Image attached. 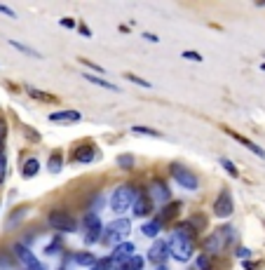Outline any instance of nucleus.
Returning <instances> with one entry per match:
<instances>
[{"instance_id": "nucleus-41", "label": "nucleus", "mask_w": 265, "mask_h": 270, "mask_svg": "<svg viewBox=\"0 0 265 270\" xmlns=\"http://www.w3.org/2000/svg\"><path fill=\"white\" fill-rule=\"evenodd\" d=\"M155 270H169V268H167V266H157Z\"/></svg>"}, {"instance_id": "nucleus-42", "label": "nucleus", "mask_w": 265, "mask_h": 270, "mask_svg": "<svg viewBox=\"0 0 265 270\" xmlns=\"http://www.w3.org/2000/svg\"><path fill=\"white\" fill-rule=\"evenodd\" d=\"M261 70H265V64H261Z\"/></svg>"}, {"instance_id": "nucleus-7", "label": "nucleus", "mask_w": 265, "mask_h": 270, "mask_svg": "<svg viewBox=\"0 0 265 270\" xmlns=\"http://www.w3.org/2000/svg\"><path fill=\"white\" fill-rule=\"evenodd\" d=\"M101 232H103V226H101V218L99 214H89L85 216V221H82V238H85L87 244H94L96 240H101Z\"/></svg>"}, {"instance_id": "nucleus-20", "label": "nucleus", "mask_w": 265, "mask_h": 270, "mask_svg": "<svg viewBox=\"0 0 265 270\" xmlns=\"http://www.w3.org/2000/svg\"><path fill=\"white\" fill-rule=\"evenodd\" d=\"M117 270H143V258L134 254L132 258H127L125 263H120V266H117Z\"/></svg>"}, {"instance_id": "nucleus-23", "label": "nucleus", "mask_w": 265, "mask_h": 270, "mask_svg": "<svg viewBox=\"0 0 265 270\" xmlns=\"http://www.w3.org/2000/svg\"><path fill=\"white\" fill-rule=\"evenodd\" d=\"M63 164V158L61 153H52L49 155V162H47V167H49V172H59Z\"/></svg>"}, {"instance_id": "nucleus-38", "label": "nucleus", "mask_w": 265, "mask_h": 270, "mask_svg": "<svg viewBox=\"0 0 265 270\" xmlns=\"http://www.w3.org/2000/svg\"><path fill=\"white\" fill-rule=\"evenodd\" d=\"M143 38L148 40V42H160V38H157V36H153V33H143Z\"/></svg>"}, {"instance_id": "nucleus-13", "label": "nucleus", "mask_w": 265, "mask_h": 270, "mask_svg": "<svg viewBox=\"0 0 265 270\" xmlns=\"http://www.w3.org/2000/svg\"><path fill=\"white\" fill-rule=\"evenodd\" d=\"M82 120V113L80 110H56V113H49V122H61V124H73Z\"/></svg>"}, {"instance_id": "nucleus-37", "label": "nucleus", "mask_w": 265, "mask_h": 270, "mask_svg": "<svg viewBox=\"0 0 265 270\" xmlns=\"http://www.w3.org/2000/svg\"><path fill=\"white\" fill-rule=\"evenodd\" d=\"M61 26H66V28H75V22H73V19H61Z\"/></svg>"}, {"instance_id": "nucleus-21", "label": "nucleus", "mask_w": 265, "mask_h": 270, "mask_svg": "<svg viewBox=\"0 0 265 270\" xmlns=\"http://www.w3.org/2000/svg\"><path fill=\"white\" fill-rule=\"evenodd\" d=\"M73 261L78 263V266H96V256L89 254V252H78V254L73 256Z\"/></svg>"}, {"instance_id": "nucleus-33", "label": "nucleus", "mask_w": 265, "mask_h": 270, "mask_svg": "<svg viewBox=\"0 0 265 270\" xmlns=\"http://www.w3.org/2000/svg\"><path fill=\"white\" fill-rule=\"evenodd\" d=\"M33 99H42V101H52V96H45V92H38V90H28Z\"/></svg>"}, {"instance_id": "nucleus-29", "label": "nucleus", "mask_w": 265, "mask_h": 270, "mask_svg": "<svg viewBox=\"0 0 265 270\" xmlns=\"http://www.w3.org/2000/svg\"><path fill=\"white\" fill-rule=\"evenodd\" d=\"M197 270H211V261H209V256L207 254L197 256Z\"/></svg>"}, {"instance_id": "nucleus-30", "label": "nucleus", "mask_w": 265, "mask_h": 270, "mask_svg": "<svg viewBox=\"0 0 265 270\" xmlns=\"http://www.w3.org/2000/svg\"><path fill=\"white\" fill-rule=\"evenodd\" d=\"M181 56H183V59H188V62H202L204 56L200 52H193V50H186V52L181 54Z\"/></svg>"}, {"instance_id": "nucleus-32", "label": "nucleus", "mask_w": 265, "mask_h": 270, "mask_svg": "<svg viewBox=\"0 0 265 270\" xmlns=\"http://www.w3.org/2000/svg\"><path fill=\"white\" fill-rule=\"evenodd\" d=\"M56 249L61 252V240H59V238H54V240H52V247H47V254H54Z\"/></svg>"}, {"instance_id": "nucleus-5", "label": "nucleus", "mask_w": 265, "mask_h": 270, "mask_svg": "<svg viewBox=\"0 0 265 270\" xmlns=\"http://www.w3.org/2000/svg\"><path fill=\"white\" fill-rule=\"evenodd\" d=\"M169 174H172L174 181H176L181 188H186V190H197V188H200V178L188 170V167L179 164V162L169 164Z\"/></svg>"}, {"instance_id": "nucleus-40", "label": "nucleus", "mask_w": 265, "mask_h": 270, "mask_svg": "<svg viewBox=\"0 0 265 270\" xmlns=\"http://www.w3.org/2000/svg\"><path fill=\"white\" fill-rule=\"evenodd\" d=\"M237 254H240V256H249V249H244V247H240V249H237Z\"/></svg>"}, {"instance_id": "nucleus-39", "label": "nucleus", "mask_w": 265, "mask_h": 270, "mask_svg": "<svg viewBox=\"0 0 265 270\" xmlns=\"http://www.w3.org/2000/svg\"><path fill=\"white\" fill-rule=\"evenodd\" d=\"M80 33H82V36H87V38L92 36V33H89V28H87V26H80Z\"/></svg>"}, {"instance_id": "nucleus-9", "label": "nucleus", "mask_w": 265, "mask_h": 270, "mask_svg": "<svg viewBox=\"0 0 265 270\" xmlns=\"http://www.w3.org/2000/svg\"><path fill=\"white\" fill-rule=\"evenodd\" d=\"M14 254H16V258L26 266V270H45V266L35 258V254H33L26 244H21V242H16L14 244Z\"/></svg>"}, {"instance_id": "nucleus-28", "label": "nucleus", "mask_w": 265, "mask_h": 270, "mask_svg": "<svg viewBox=\"0 0 265 270\" xmlns=\"http://www.w3.org/2000/svg\"><path fill=\"white\" fill-rule=\"evenodd\" d=\"M127 80H129V82H134V85L150 90V82H148V80H143V78H139V76H134V73H129V76H127Z\"/></svg>"}, {"instance_id": "nucleus-27", "label": "nucleus", "mask_w": 265, "mask_h": 270, "mask_svg": "<svg viewBox=\"0 0 265 270\" xmlns=\"http://www.w3.org/2000/svg\"><path fill=\"white\" fill-rule=\"evenodd\" d=\"M117 164H120L122 170H134V158L132 155H120V158H117Z\"/></svg>"}, {"instance_id": "nucleus-43", "label": "nucleus", "mask_w": 265, "mask_h": 270, "mask_svg": "<svg viewBox=\"0 0 265 270\" xmlns=\"http://www.w3.org/2000/svg\"><path fill=\"white\" fill-rule=\"evenodd\" d=\"M94 270H96V268H94Z\"/></svg>"}, {"instance_id": "nucleus-11", "label": "nucleus", "mask_w": 265, "mask_h": 270, "mask_svg": "<svg viewBox=\"0 0 265 270\" xmlns=\"http://www.w3.org/2000/svg\"><path fill=\"white\" fill-rule=\"evenodd\" d=\"M214 214L219 216V218H228V216L233 214V198L228 190H221L216 202H214Z\"/></svg>"}, {"instance_id": "nucleus-15", "label": "nucleus", "mask_w": 265, "mask_h": 270, "mask_svg": "<svg viewBox=\"0 0 265 270\" xmlns=\"http://www.w3.org/2000/svg\"><path fill=\"white\" fill-rule=\"evenodd\" d=\"M228 134H230V136H233V139L237 141V144H242L244 148H249L251 153H256L258 158H263V160H265V150H263L261 146H258V144H254L251 139H247V136H242V134H237V132H233V130H228Z\"/></svg>"}, {"instance_id": "nucleus-24", "label": "nucleus", "mask_w": 265, "mask_h": 270, "mask_svg": "<svg viewBox=\"0 0 265 270\" xmlns=\"http://www.w3.org/2000/svg\"><path fill=\"white\" fill-rule=\"evenodd\" d=\"M176 214H179V204H176V202H172V204H167V209H164V212L157 216V218H160V221H164V218H174Z\"/></svg>"}, {"instance_id": "nucleus-18", "label": "nucleus", "mask_w": 265, "mask_h": 270, "mask_svg": "<svg viewBox=\"0 0 265 270\" xmlns=\"http://www.w3.org/2000/svg\"><path fill=\"white\" fill-rule=\"evenodd\" d=\"M82 78H85L87 82H92V85H96V87H103V90H117L113 82H108V80H103V78H99V76H92V73H82Z\"/></svg>"}, {"instance_id": "nucleus-4", "label": "nucleus", "mask_w": 265, "mask_h": 270, "mask_svg": "<svg viewBox=\"0 0 265 270\" xmlns=\"http://www.w3.org/2000/svg\"><path fill=\"white\" fill-rule=\"evenodd\" d=\"M47 226L54 228V230H59V232H75L78 230V221H75L68 212H63V209H52L49 216H47Z\"/></svg>"}, {"instance_id": "nucleus-35", "label": "nucleus", "mask_w": 265, "mask_h": 270, "mask_svg": "<svg viewBox=\"0 0 265 270\" xmlns=\"http://www.w3.org/2000/svg\"><path fill=\"white\" fill-rule=\"evenodd\" d=\"M5 155H0V184H2V178H5Z\"/></svg>"}, {"instance_id": "nucleus-14", "label": "nucleus", "mask_w": 265, "mask_h": 270, "mask_svg": "<svg viewBox=\"0 0 265 270\" xmlns=\"http://www.w3.org/2000/svg\"><path fill=\"white\" fill-rule=\"evenodd\" d=\"M96 150H99L96 146H80V148H75V153H73V162H82V164L94 162V160H96Z\"/></svg>"}, {"instance_id": "nucleus-19", "label": "nucleus", "mask_w": 265, "mask_h": 270, "mask_svg": "<svg viewBox=\"0 0 265 270\" xmlns=\"http://www.w3.org/2000/svg\"><path fill=\"white\" fill-rule=\"evenodd\" d=\"M38 170H40V162L35 160V158H28V160L23 162L21 174H23L26 178H31V176H35V174H38Z\"/></svg>"}, {"instance_id": "nucleus-6", "label": "nucleus", "mask_w": 265, "mask_h": 270, "mask_svg": "<svg viewBox=\"0 0 265 270\" xmlns=\"http://www.w3.org/2000/svg\"><path fill=\"white\" fill-rule=\"evenodd\" d=\"M132 202H134V188L132 186H120L113 190L110 195V209L115 214H125L127 209H132Z\"/></svg>"}, {"instance_id": "nucleus-3", "label": "nucleus", "mask_w": 265, "mask_h": 270, "mask_svg": "<svg viewBox=\"0 0 265 270\" xmlns=\"http://www.w3.org/2000/svg\"><path fill=\"white\" fill-rule=\"evenodd\" d=\"M235 240V230L233 226H221L219 230H214L207 238V242H204V247H207V256L209 254H221L223 249H226L228 242H233Z\"/></svg>"}, {"instance_id": "nucleus-25", "label": "nucleus", "mask_w": 265, "mask_h": 270, "mask_svg": "<svg viewBox=\"0 0 265 270\" xmlns=\"http://www.w3.org/2000/svg\"><path fill=\"white\" fill-rule=\"evenodd\" d=\"M221 167H223L230 176H240V172H237V167H235V162H230L228 158H221Z\"/></svg>"}, {"instance_id": "nucleus-26", "label": "nucleus", "mask_w": 265, "mask_h": 270, "mask_svg": "<svg viewBox=\"0 0 265 270\" xmlns=\"http://www.w3.org/2000/svg\"><path fill=\"white\" fill-rule=\"evenodd\" d=\"M132 132H134V134H143V136H160V132L150 130V127H139V124H134Z\"/></svg>"}, {"instance_id": "nucleus-1", "label": "nucleus", "mask_w": 265, "mask_h": 270, "mask_svg": "<svg viewBox=\"0 0 265 270\" xmlns=\"http://www.w3.org/2000/svg\"><path fill=\"white\" fill-rule=\"evenodd\" d=\"M167 247L176 261H190V256L195 254V228H190V224H181L172 232Z\"/></svg>"}, {"instance_id": "nucleus-2", "label": "nucleus", "mask_w": 265, "mask_h": 270, "mask_svg": "<svg viewBox=\"0 0 265 270\" xmlns=\"http://www.w3.org/2000/svg\"><path fill=\"white\" fill-rule=\"evenodd\" d=\"M129 230H132V226H129L127 218H117V221H113V224L103 226V232H101L103 244H106V247H117L120 242H125Z\"/></svg>"}, {"instance_id": "nucleus-8", "label": "nucleus", "mask_w": 265, "mask_h": 270, "mask_svg": "<svg viewBox=\"0 0 265 270\" xmlns=\"http://www.w3.org/2000/svg\"><path fill=\"white\" fill-rule=\"evenodd\" d=\"M132 212H134V216H148L153 212V200H150V195L146 190H141V188L134 190Z\"/></svg>"}, {"instance_id": "nucleus-22", "label": "nucleus", "mask_w": 265, "mask_h": 270, "mask_svg": "<svg viewBox=\"0 0 265 270\" xmlns=\"http://www.w3.org/2000/svg\"><path fill=\"white\" fill-rule=\"evenodd\" d=\"M9 45L14 47V50H19V52H23V54H28V56H33V59H40V56H42V54H40V52H35L33 47L23 45V42H19V40H9Z\"/></svg>"}, {"instance_id": "nucleus-16", "label": "nucleus", "mask_w": 265, "mask_h": 270, "mask_svg": "<svg viewBox=\"0 0 265 270\" xmlns=\"http://www.w3.org/2000/svg\"><path fill=\"white\" fill-rule=\"evenodd\" d=\"M150 188H153V190H150V200H153V198H157V200H169V188H167V186L162 184V181H155V184L150 186Z\"/></svg>"}, {"instance_id": "nucleus-12", "label": "nucleus", "mask_w": 265, "mask_h": 270, "mask_svg": "<svg viewBox=\"0 0 265 270\" xmlns=\"http://www.w3.org/2000/svg\"><path fill=\"white\" fill-rule=\"evenodd\" d=\"M134 254H136V244H132V242H120V244L113 249L110 261L115 263V266H120V263H125L127 258H132Z\"/></svg>"}, {"instance_id": "nucleus-17", "label": "nucleus", "mask_w": 265, "mask_h": 270, "mask_svg": "<svg viewBox=\"0 0 265 270\" xmlns=\"http://www.w3.org/2000/svg\"><path fill=\"white\" fill-rule=\"evenodd\" d=\"M160 230H162V221H160V218L146 221V224L141 226V232H143V235H148V238H155V235H157Z\"/></svg>"}, {"instance_id": "nucleus-31", "label": "nucleus", "mask_w": 265, "mask_h": 270, "mask_svg": "<svg viewBox=\"0 0 265 270\" xmlns=\"http://www.w3.org/2000/svg\"><path fill=\"white\" fill-rule=\"evenodd\" d=\"M80 62L85 64L87 68H92V70H96V73H106V70L101 68V66H99V64H94V62H89V59H80Z\"/></svg>"}, {"instance_id": "nucleus-34", "label": "nucleus", "mask_w": 265, "mask_h": 270, "mask_svg": "<svg viewBox=\"0 0 265 270\" xmlns=\"http://www.w3.org/2000/svg\"><path fill=\"white\" fill-rule=\"evenodd\" d=\"M0 12H2V14H7L9 19H14V16H16V14H14V10H9L7 5H2V2H0Z\"/></svg>"}, {"instance_id": "nucleus-10", "label": "nucleus", "mask_w": 265, "mask_h": 270, "mask_svg": "<svg viewBox=\"0 0 265 270\" xmlns=\"http://www.w3.org/2000/svg\"><path fill=\"white\" fill-rule=\"evenodd\" d=\"M148 258L155 266H164V261L169 258V247H167V242L164 240H155L148 249Z\"/></svg>"}, {"instance_id": "nucleus-36", "label": "nucleus", "mask_w": 265, "mask_h": 270, "mask_svg": "<svg viewBox=\"0 0 265 270\" xmlns=\"http://www.w3.org/2000/svg\"><path fill=\"white\" fill-rule=\"evenodd\" d=\"M244 268L247 270H261V266H256L254 261H244Z\"/></svg>"}]
</instances>
